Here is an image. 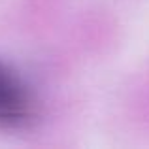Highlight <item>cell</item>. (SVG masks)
Masks as SVG:
<instances>
[{
  "mask_svg": "<svg viewBox=\"0 0 149 149\" xmlns=\"http://www.w3.org/2000/svg\"><path fill=\"white\" fill-rule=\"evenodd\" d=\"M32 115V102L25 85L0 62V123L19 125Z\"/></svg>",
  "mask_w": 149,
  "mask_h": 149,
  "instance_id": "6da1fadb",
  "label": "cell"
}]
</instances>
